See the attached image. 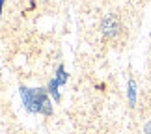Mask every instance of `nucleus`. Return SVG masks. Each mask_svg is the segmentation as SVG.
<instances>
[{
  "instance_id": "f257e3e1",
  "label": "nucleus",
  "mask_w": 151,
  "mask_h": 134,
  "mask_svg": "<svg viewBox=\"0 0 151 134\" xmlns=\"http://www.w3.org/2000/svg\"><path fill=\"white\" fill-rule=\"evenodd\" d=\"M121 26H119V21L116 15H106L101 22V32L104 37H116L119 34Z\"/></svg>"
}]
</instances>
